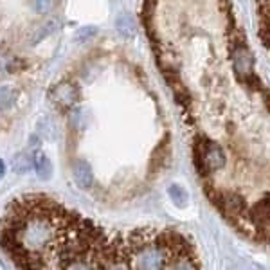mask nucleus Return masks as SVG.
<instances>
[{"label":"nucleus","instance_id":"nucleus-5","mask_svg":"<svg viewBox=\"0 0 270 270\" xmlns=\"http://www.w3.org/2000/svg\"><path fill=\"white\" fill-rule=\"evenodd\" d=\"M33 166L36 169V175L40 177L42 180H49L53 177V162L51 159L42 152L35 153V159H33Z\"/></svg>","mask_w":270,"mask_h":270},{"label":"nucleus","instance_id":"nucleus-11","mask_svg":"<svg viewBox=\"0 0 270 270\" xmlns=\"http://www.w3.org/2000/svg\"><path fill=\"white\" fill-rule=\"evenodd\" d=\"M4 175H6V164L4 160L0 159V179H4Z\"/></svg>","mask_w":270,"mask_h":270},{"label":"nucleus","instance_id":"nucleus-7","mask_svg":"<svg viewBox=\"0 0 270 270\" xmlns=\"http://www.w3.org/2000/svg\"><path fill=\"white\" fill-rule=\"evenodd\" d=\"M33 167V159H31L27 153H18V155L13 159V169L15 173L22 175V173H27Z\"/></svg>","mask_w":270,"mask_h":270},{"label":"nucleus","instance_id":"nucleus-6","mask_svg":"<svg viewBox=\"0 0 270 270\" xmlns=\"http://www.w3.org/2000/svg\"><path fill=\"white\" fill-rule=\"evenodd\" d=\"M16 97H18V92L15 88L9 87H0V110H8L15 105Z\"/></svg>","mask_w":270,"mask_h":270},{"label":"nucleus","instance_id":"nucleus-4","mask_svg":"<svg viewBox=\"0 0 270 270\" xmlns=\"http://www.w3.org/2000/svg\"><path fill=\"white\" fill-rule=\"evenodd\" d=\"M72 175H74L76 184L80 187H83V189H88V187H92V184H94V173H92V167H90V164L83 159H78L76 162H74Z\"/></svg>","mask_w":270,"mask_h":270},{"label":"nucleus","instance_id":"nucleus-10","mask_svg":"<svg viewBox=\"0 0 270 270\" xmlns=\"http://www.w3.org/2000/svg\"><path fill=\"white\" fill-rule=\"evenodd\" d=\"M169 194H171V198L177 202V204H182V202L187 198L186 191H184L182 187H179V186H171V187H169Z\"/></svg>","mask_w":270,"mask_h":270},{"label":"nucleus","instance_id":"nucleus-8","mask_svg":"<svg viewBox=\"0 0 270 270\" xmlns=\"http://www.w3.org/2000/svg\"><path fill=\"white\" fill-rule=\"evenodd\" d=\"M31 6H33V9H35L36 13L45 15V13H51L56 8L58 0H31Z\"/></svg>","mask_w":270,"mask_h":270},{"label":"nucleus","instance_id":"nucleus-1","mask_svg":"<svg viewBox=\"0 0 270 270\" xmlns=\"http://www.w3.org/2000/svg\"><path fill=\"white\" fill-rule=\"evenodd\" d=\"M0 247L20 268H198V254L173 229L110 232L42 193L23 194L0 216Z\"/></svg>","mask_w":270,"mask_h":270},{"label":"nucleus","instance_id":"nucleus-2","mask_svg":"<svg viewBox=\"0 0 270 270\" xmlns=\"http://www.w3.org/2000/svg\"><path fill=\"white\" fill-rule=\"evenodd\" d=\"M80 99V90L76 85L69 83V81H61V83L54 85V88L51 90V101L56 105L61 110H69Z\"/></svg>","mask_w":270,"mask_h":270},{"label":"nucleus","instance_id":"nucleus-3","mask_svg":"<svg viewBox=\"0 0 270 270\" xmlns=\"http://www.w3.org/2000/svg\"><path fill=\"white\" fill-rule=\"evenodd\" d=\"M256 2H258V31L265 47L270 51V0H256Z\"/></svg>","mask_w":270,"mask_h":270},{"label":"nucleus","instance_id":"nucleus-9","mask_svg":"<svg viewBox=\"0 0 270 270\" xmlns=\"http://www.w3.org/2000/svg\"><path fill=\"white\" fill-rule=\"evenodd\" d=\"M117 29L121 31L125 36H132L133 35V23L130 20L128 15H122L121 18L117 20Z\"/></svg>","mask_w":270,"mask_h":270}]
</instances>
